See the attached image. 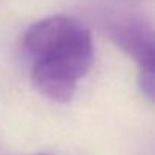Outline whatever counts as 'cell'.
I'll list each match as a JSON object with an SVG mask.
<instances>
[{
  "label": "cell",
  "mask_w": 155,
  "mask_h": 155,
  "mask_svg": "<svg viewBox=\"0 0 155 155\" xmlns=\"http://www.w3.org/2000/svg\"><path fill=\"white\" fill-rule=\"evenodd\" d=\"M34 155H50V153H34Z\"/></svg>",
  "instance_id": "3957f363"
},
{
  "label": "cell",
  "mask_w": 155,
  "mask_h": 155,
  "mask_svg": "<svg viewBox=\"0 0 155 155\" xmlns=\"http://www.w3.org/2000/svg\"><path fill=\"white\" fill-rule=\"evenodd\" d=\"M105 34L128 58L134 61L138 68V88L149 102H153L155 55L150 23L140 17H125L107 23Z\"/></svg>",
  "instance_id": "7a4b0ae2"
},
{
  "label": "cell",
  "mask_w": 155,
  "mask_h": 155,
  "mask_svg": "<svg viewBox=\"0 0 155 155\" xmlns=\"http://www.w3.org/2000/svg\"><path fill=\"white\" fill-rule=\"evenodd\" d=\"M20 49L32 85L56 104H68L73 99L94 59L90 29L65 14L31 25L21 37Z\"/></svg>",
  "instance_id": "6da1fadb"
}]
</instances>
